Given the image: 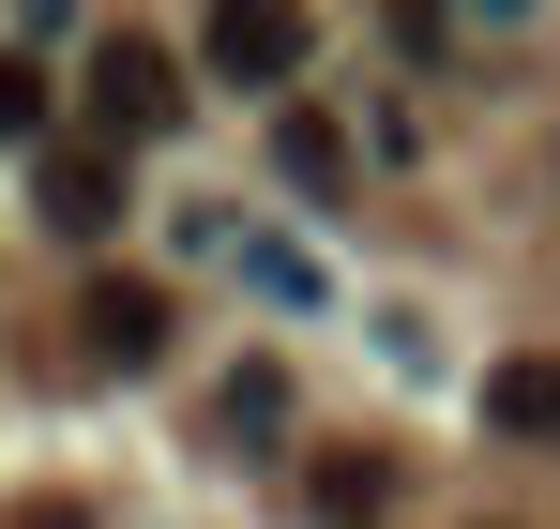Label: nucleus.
Segmentation results:
<instances>
[{
  "label": "nucleus",
  "mask_w": 560,
  "mask_h": 529,
  "mask_svg": "<svg viewBox=\"0 0 560 529\" xmlns=\"http://www.w3.org/2000/svg\"><path fill=\"white\" fill-rule=\"evenodd\" d=\"M167 121H183L167 46H152V31H106L92 46V137H167Z\"/></svg>",
  "instance_id": "1"
},
{
  "label": "nucleus",
  "mask_w": 560,
  "mask_h": 529,
  "mask_svg": "<svg viewBox=\"0 0 560 529\" xmlns=\"http://www.w3.org/2000/svg\"><path fill=\"white\" fill-rule=\"evenodd\" d=\"M31 212H46L61 243H106V227H121V167H106V137H46V152H31Z\"/></svg>",
  "instance_id": "2"
},
{
  "label": "nucleus",
  "mask_w": 560,
  "mask_h": 529,
  "mask_svg": "<svg viewBox=\"0 0 560 529\" xmlns=\"http://www.w3.org/2000/svg\"><path fill=\"white\" fill-rule=\"evenodd\" d=\"M197 77L288 91V77H303V31H288V15H258V0H228V15H197Z\"/></svg>",
  "instance_id": "3"
},
{
  "label": "nucleus",
  "mask_w": 560,
  "mask_h": 529,
  "mask_svg": "<svg viewBox=\"0 0 560 529\" xmlns=\"http://www.w3.org/2000/svg\"><path fill=\"white\" fill-rule=\"evenodd\" d=\"M77 333H92V363H106V378H137V363L167 349V287H152V272H106L92 303H77Z\"/></svg>",
  "instance_id": "4"
},
{
  "label": "nucleus",
  "mask_w": 560,
  "mask_h": 529,
  "mask_svg": "<svg viewBox=\"0 0 560 529\" xmlns=\"http://www.w3.org/2000/svg\"><path fill=\"white\" fill-rule=\"evenodd\" d=\"M485 409H500V439H560V363H500Z\"/></svg>",
  "instance_id": "5"
},
{
  "label": "nucleus",
  "mask_w": 560,
  "mask_h": 529,
  "mask_svg": "<svg viewBox=\"0 0 560 529\" xmlns=\"http://www.w3.org/2000/svg\"><path fill=\"white\" fill-rule=\"evenodd\" d=\"M0 152H46V61L0 46Z\"/></svg>",
  "instance_id": "6"
},
{
  "label": "nucleus",
  "mask_w": 560,
  "mask_h": 529,
  "mask_svg": "<svg viewBox=\"0 0 560 529\" xmlns=\"http://www.w3.org/2000/svg\"><path fill=\"white\" fill-rule=\"evenodd\" d=\"M273 167H288V181H334L349 152H334V121H318V106H288V121H273Z\"/></svg>",
  "instance_id": "7"
},
{
  "label": "nucleus",
  "mask_w": 560,
  "mask_h": 529,
  "mask_svg": "<svg viewBox=\"0 0 560 529\" xmlns=\"http://www.w3.org/2000/svg\"><path fill=\"white\" fill-rule=\"evenodd\" d=\"M318 499H334V529H364L394 484H378V454H334V469H318Z\"/></svg>",
  "instance_id": "8"
},
{
  "label": "nucleus",
  "mask_w": 560,
  "mask_h": 529,
  "mask_svg": "<svg viewBox=\"0 0 560 529\" xmlns=\"http://www.w3.org/2000/svg\"><path fill=\"white\" fill-rule=\"evenodd\" d=\"M243 272H258L273 303H318V258H303V243H243Z\"/></svg>",
  "instance_id": "9"
},
{
  "label": "nucleus",
  "mask_w": 560,
  "mask_h": 529,
  "mask_svg": "<svg viewBox=\"0 0 560 529\" xmlns=\"http://www.w3.org/2000/svg\"><path fill=\"white\" fill-rule=\"evenodd\" d=\"M228 424H243V439H258V424H288V378H273V363H243V378H228Z\"/></svg>",
  "instance_id": "10"
}]
</instances>
